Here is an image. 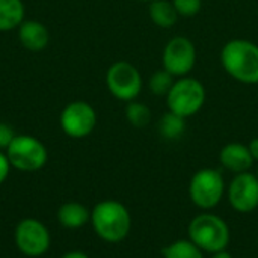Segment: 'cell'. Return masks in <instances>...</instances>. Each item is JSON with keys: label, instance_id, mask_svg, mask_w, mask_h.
<instances>
[{"label": "cell", "instance_id": "obj_1", "mask_svg": "<svg viewBox=\"0 0 258 258\" xmlns=\"http://www.w3.org/2000/svg\"><path fill=\"white\" fill-rule=\"evenodd\" d=\"M221 65L234 80L245 85L258 83V44L234 38L221 50Z\"/></svg>", "mask_w": 258, "mask_h": 258}, {"label": "cell", "instance_id": "obj_2", "mask_svg": "<svg viewBox=\"0 0 258 258\" xmlns=\"http://www.w3.org/2000/svg\"><path fill=\"white\" fill-rule=\"evenodd\" d=\"M91 225L95 234L107 243L122 242L132 230L128 209L116 200H104L91 210Z\"/></svg>", "mask_w": 258, "mask_h": 258}, {"label": "cell", "instance_id": "obj_3", "mask_svg": "<svg viewBox=\"0 0 258 258\" xmlns=\"http://www.w3.org/2000/svg\"><path fill=\"white\" fill-rule=\"evenodd\" d=\"M189 240H192L203 252L215 254L225 251L230 245V228L227 222L213 213H201L195 216L187 228Z\"/></svg>", "mask_w": 258, "mask_h": 258}, {"label": "cell", "instance_id": "obj_4", "mask_svg": "<svg viewBox=\"0 0 258 258\" xmlns=\"http://www.w3.org/2000/svg\"><path fill=\"white\" fill-rule=\"evenodd\" d=\"M206 103V88L195 77H178L166 95L168 110L183 118L197 115Z\"/></svg>", "mask_w": 258, "mask_h": 258}, {"label": "cell", "instance_id": "obj_5", "mask_svg": "<svg viewBox=\"0 0 258 258\" xmlns=\"http://www.w3.org/2000/svg\"><path fill=\"white\" fill-rule=\"evenodd\" d=\"M11 168L21 172H36L47 165V147L35 136L15 135L5 151Z\"/></svg>", "mask_w": 258, "mask_h": 258}, {"label": "cell", "instance_id": "obj_6", "mask_svg": "<svg viewBox=\"0 0 258 258\" xmlns=\"http://www.w3.org/2000/svg\"><path fill=\"white\" fill-rule=\"evenodd\" d=\"M224 194L225 181L218 169L204 168L192 175L189 183V197L197 207L210 210L221 203Z\"/></svg>", "mask_w": 258, "mask_h": 258}, {"label": "cell", "instance_id": "obj_7", "mask_svg": "<svg viewBox=\"0 0 258 258\" xmlns=\"http://www.w3.org/2000/svg\"><path fill=\"white\" fill-rule=\"evenodd\" d=\"M106 86L116 100L128 103L139 97L144 80L141 71L133 63L118 60L106 73Z\"/></svg>", "mask_w": 258, "mask_h": 258}, {"label": "cell", "instance_id": "obj_8", "mask_svg": "<svg viewBox=\"0 0 258 258\" xmlns=\"http://www.w3.org/2000/svg\"><path fill=\"white\" fill-rule=\"evenodd\" d=\"M14 240L17 249L26 257H42L51 243L48 228L35 218L21 219L14 231Z\"/></svg>", "mask_w": 258, "mask_h": 258}, {"label": "cell", "instance_id": "obj_9", "mask_svg": "<svg viewBox=\"0 0 258 258\" xmlns=\"http://www.w3.org/2000/svg\"><path fill=\"white\" fill-rule=\"evenodd\" d=\"M59 124L67 136L73 139H83L95 130L97 112L86 101H71L62 109Z\"/></svg>", "mask_w": 258, "mask_h": 258}, {"label": "cell", "instance_id": "obj_10", "mask_svg": "<svg viewBox=\"0 0 258 258\" xmlns=\"http://www.w3.org/2000/svg\"><path fill=\"white\" fill-rule=\"evenodd\" d=\"M163 68L174 77H184L195 68L197 48L187 36L171 38L162 53Z\"/></svg>", "mask_w": 258, "mask_h": 258}, {"label": "cell", "instance_id": "obj_11", "mask_svg": "<svg viewBox=\"0 0 258 258\" xmlns=\"http://www.w3.org/2000/svg\"><path fill=\"white\" fill-rule=\"evenodd\" d=\"M228 201L239 213H251L258 207V177L249 171L236 174L230 181Z\"/></svg>", "mask_w": 258, "mask_h": 258}, {"label": "cell", "instance_id": "obj_12", "mask_svg": "<svg viewBox=\"0 0 258 258\" xmlns=\"http://www.w3.org/2000/svg\"><path fill=\"white\" fill-rule=\"evenodd\" d=\"M219 162L227 171L233 174L246 172L254 165V159L249 153L248 145L240 144V142L227 144L219 153Z\"/></svg>", "mask_w": 258, "mask_h": 258}, {"label": "cell", "instance_id": "obj_13", "mask_svg": "<svg viewBox=\"0 0 258 258\" xmlns=\"http://www.w3.org/2000/svg\"><path fill=\"white\" fill-rule=\"evenodd\" d=\"M18 39L29 51H42L50 41V32L41 21L24 20L18 26Z\"/></svg>", "mask_w": 258, "mask_h": 258}, {"label": "cell", "instance_id": "obj_14", "mask_svg": "<svg viewBox=\"0 0 258 258\" xmlns=\"http://www.w3.org/2000/svg\"><path fill=\"white\" fill-rule=\"evenodd\" d=\"M57 221L63 228L79 230L91 222V210L77 201L63 203L57 210Z\"/></svg>", "mask_w": 258, "mask_h": 258}, {"label": "cell", "instance_id": "obj_15", "mask_svg": "<svg viewBox=\"0 0 258 258\" xmlns=\"http://www.w3.org/2000/svg\"><path fill=\"white\" fill-rule=\"evenodd\" d=\"M24 14L23 0H0V32L18 29L24 21Z\"/></svg>", "mask_w": 258, "mask_h": 258}, {"label": "cell", "instance_id": "obj_16", "mask_svg": "<svg viewBox=\"0 0 258 258\" xmlns=\"http://www.w3.org/2000/svg\"><path fill=\"white\" fill-rule=\"evenodd\" d=\"M148 15L151 18V21L157 27H162V29H171L178 20V14L174 8L172 0H153V2H150Z\"/></svg>", "mask_w": 258, "mask_h": 258}, {"label": "cell", "instance_id": "obj_17", "mask_svg": "<svg viewBox=\"0 0 258 258\" xmlns=\"http://www.w3.org/2000/svg\"><path fill=\"white\" fill-rule=\"evenodd\" d=\"M159 135L166 141H177L186 132V118L175 115L172 112H166L157 124Z\"/></svg>", "mask_w": 258, "mask_h": 258}, {"label": "cell", "instance_id": "obj_18", "mask_svg": "<svg viewBox=\"0 0 258 258\" xmlns=\"http://www.w3.org/2000/svg\"><path fill=\"white\" fill-rule=\"evenodd\" d=\"M163 258H204L203 251L192 240H175L162 249Z\"/></svg>", "mask_w": 258, "mask_h": 258}, {"label": "cell", "instance_id": "obj_19", "mask_svg": "<svg viewBox=\"0 0 258 258\" xmlns=\"http://www.w3.org/2000/svg\"><path fill=\"white\" fill-rule=\"evenodd\" d=\"M125 118L127 121L136 127V128H144L150 124L151 121V110L145 103H141L138 100L128 101L125 107Z\"/></svg>", "mask_w": 258, "mask_h": 258}, {"label": "cell", "instance_id": "obj_20", "mask_svg": "<svg viewBox=\"0 0 258 258\" xmlns=\"http://www.w3.org/2000/svg\"><path fill=\"white\" fill-rule=\"evenodd\" d=\"M174 82H175V77L171 73H168L165 68H160V70H156L150 76L148 89L156 97H166L168 92L171 91Z\"/></svg>", "mask_w": 258, "mask_h": 258}, {"label": "cell", "instance_id": "obj_21", "mask_svg": "<svg viewBox=\"0 0 258 258\" xmlns=\"http://www.w3.org/2000/svg\"><path fill=\"white\" fill-rule=\"evenodd\" d=\"M178 17H195L203 8V0H172Z\"/></svg>", "mask_w": 258, "mask_h": 258}, {"label": "cell", "instance_id": "obj_22", "mask_svg": "<svg viewBox=\"0 0 258 258\" xmlns=\"http://www.w3.org/2000/svg\"><path fill=\"white\" fill-rule=\"evenodd\" d=\"M14 138H15L14 128L6 122H0V151H6V148L9 147Z\"/></svg>", "mask_w": 258, "mask_h": 258}, {"label": "cell", "instance_id": "obj_23", "mask_svg": "<svg viewBox=\"0 0 258 258\" xmlns=\"http://www.w3.org/2000/svg\"><path fill=\"white\" fill-rule=\"evenodd\" d=\"M11 172V163L3 151H0V186L6 181Z\"/></svg>", "mask_w": 258, "mask_h": 258}, {"label": "cell", "instance_id": "obj_24", "mask_svg": "<svg viewBox=\"0 0 258 258\" xmlns=\"http://www.w3.org/2000/svg\"><path fill=\"white\" fill-rule=\"evenodd\" d=\"M249 153L254 159V162H258V138H254L249 144H248Z\"/></svg>", "mask_w": 258, "mask_h": 258}, {"label": "cell", "instance_id": "obj_25", "mask_svg": "<svg viewBox=\"0 0 258 258\" xmlns=\"http://www.w3.org/2000/svg\"><path fill=\"white\" fill-rule=\"evenodd\" d=\"M62 258H89V255L82 251H70V252L63 254Z\"/></svg>", "mask_w": 258, "mask_h": 258}, {"label": "cell", "instance_id": "obj_26", "mask_svg": "<svg viewBox=\"0 0 258 258\" xmlns=\"http://www.w3.org/2000/svg\"><path fill=\"white\" fill-rule=\"evenodd\" d=\"M212 258H233V255L230 252H227V249H225V251H219V252L212 254Z\"/></svg>", "mask_w": 258, "mask_h": 258}, {"label": "cell", "instance_id": "obj_27", "mask_svg": "<svg viewBox=\"0 0 258 258\" xmlns=\"http://www.w3.org/2000/svg\"><path fill=\"white\" fill-rule=\"evenodd\" d=\"M138 2H148V3H150V2H153V0H138Z\"/></svg>", "mask_w": 258, "mask_h": 258}, {"label": "cell", "instance_id": "obj_28", "mask_svg": "<svg viewBox=\"0 0 258 258\" xmlns=\"http://www.w3.org/2000/svg\"><path fill=\"white\" fill-rule=\"evenodd\" d=\"M257 177H258V169H257Z\"/></svg>", "mask_w": 258, "mask_h": 258}]
</instances>
